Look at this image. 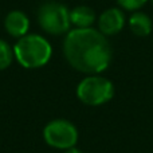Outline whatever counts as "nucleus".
<instances>
[{"instance_id": "f257e3e1", "label": "nucleus", "mask_w": 153, "mask_h": 153, "mask_svg": "<svg viewBox=\"0 0 153 153\" xmlns=\"http://www.w3.org/2000/svg\"><path fill=\"white\" fill-rule=\"evenodd\" d=\"M66 59L75 70L95 75L105 71L111 61V47L103 34L94 28H75L63 43Z\"/></svg>"}, {"instance_id": "f03ea898", "label": "nucleus", "mask_w": 153, "mask_h": 153, "mask_svg": "<svg viewBox=\"0 0 153 153\" xmlns=\"http://www.w3.org/2000/svg\"><path fill=\"white\" fill-rule=\"evenodd\" d=\"M53 54L51 45L40 35H24L13 47L16 61L26 69H38L48 63Z\"/></svg>"}, {"instance_id": "7ed1b4c3", "label": "nucleus", "mask_w": 153, "mask_h": 153, "mask_svg": "<svg viewBox=\"0 0 153 153\" xmlns=\"http://www.w3.org/2000/svg\"><path fill=\"white\" fill-rule=\"evenodd\" d=\"M79 101L89 106H100L109 102L114 95V86L108 78L100 75L86 76L76 87Z\"/></svg>"}, {"instance_id": "20e7f679", "label": "nucleus", "mask_w": 153, "mask_h": 153, "mask_svg": "<svg viewBox=\"0 0 153 153\" xmlns=\"http://www.w3.org/2000/svg\"><path fill=\"white\" fill-rule=\"evenodd\" d=\"M39 26L46 32L53 35H61L70 28V11L63 4L50 1L43 4L38 12Z\"/></svg>"}, {"instance_id": "39448f33", "label": "nucleus", "mask_w": 153, "mask_h": 153, "mask_svg": "<svg viewBox=\"0 0 153 153\" xmlns=\"http://www.w3.org/2000/svg\"><path fill=\"white\" fill-rule=\"evenodd\" d=\"M45 141L56 149H66L75 146L78 140V130L67 120H54L46 125L43 130Z\"/></svg>"}, {"instance_id": "423d86ee", "label": "nucleus", "mask_w": 153, "mask_h": 153, "mask_svg": "<svg viewBox=\"0 0 153 153\" xmlns=\"http://www.w3.org/2000/svg\"><path fill=\"white\" fill-rule=\"evenodd\" d=\"M125 15L120 8H109L98 18V31L105 36L116 35L124 28Z\"/></svg>"}, {"instance_id": "0eeeda50", "label": "nucleus", "mask_w": 153, "mask_h": 153, "mask_svg": "<svg viewBox=\"0 0 153 153\" xmlns=\"http://www.w3.org/2000/svg\"><path fill=\"white\" fill-rule=\"evenodd\" d=\"M4 26L8 34L15 38H22L27 35L30 28V20L27 15L22 11H11L4 20Z\"/></svg>"}, {"instance_id": "6e6552de", "label": "nucleus", "mask_w": 153, "mask_h": 153, "mask_svg": "<svg viewBox=\"0 0 153 153\" xmlns=\"http://www.w3.org/2000/svg\"><path fill=\"white\" fill-rule=\"evenodd\" d=\"M70 22L76 28H90L95 22V12L87 5H78L70 11Z\"/></svg>"}, {"instance_id": "1a4fd4ad", "label": "nucleus", "mask_w": 153, "mask_h": 153, "mask_svg": "<svg viewBox=\"0 0 153 153\" xmlns=\"http://www.w3.org/2000/svg\"><path fill=\"white\" fill-rule=\"evenodd\" d=\"M129 28L137 36H148L153 30V22L146 13L134 12L129 18Z\"/></svg>"}, {"instance_id": "9d476101", "label": "nucleus", "mask_w": 153, "mask_h": 153, "mask_svg": "<svg viewBox=\"0 0 153 153\" xmlns=\"http://www.w3.org/2000/svg\"><path fill=\"white\" fill-rule=\"evenodd\" d=\"M13 50H11L10 45L5 40L0 39V70H4L12 63Z\"/></svg>"}, {"instance_id": "9b49d317", "label": "nucleus", "mask_w": 153, "mask_h": 153, "mask_svg": "<svg viewBox=\"0 0 153 153\" xmlns=\"http://www.w3.org/2000/svg\"><path fill=\"white\" fill-rule=\"evenodd\" d=\"M148 0H117L118 5L126 11H137L143 7Z\"/></svg>"}, {"instance_id": "f8f14e48", "label": "nucleus", "mask_w": 153, "mask_h": 153, "mask_svg": "<svg viewBox=\"0 0 153 153\" xmlns=\"http://www.w3.org/2000/svg\"><path fill=\"white\" fill-rule=\"evenodd\" d=\"M65 153H82L79 149H76L75 146H73V148H69V149H66L65 151Z\"/></svg>"}, {"instance_id": "ddd939ff", "label": "nucleus", "mask_w": 153, "mask_h": 153, "mask_svg": "<svg viewBox=\"0 0 153 153\" xmlns=\"http://www.w3.org/2000/svg\"><path fill=\"white\" fill-rule=\"evenodd\" d=\"M151 1H152V4H153V0H151Z\"/></svg>"}]
</instances>
